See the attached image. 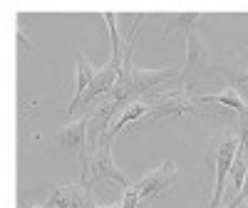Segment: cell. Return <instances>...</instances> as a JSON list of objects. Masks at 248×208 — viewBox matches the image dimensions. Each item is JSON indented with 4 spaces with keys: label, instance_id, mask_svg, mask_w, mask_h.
<instances>
[{
    "label": "cell",
    "instance_id": "ba28073f",
    "mask_svg": "<svg viewBox=\"0 0 248 208\" xmlns=\"http://www.w3.org/2000/svg\"><path fill=\"white\" fill-rule=\"evenodd\" d=\"M94 74H97V70L90 65V59H87L85 55H77V57H75V97H72V102H70V109H75L77 102L82 99V94L90 89ZM70 109H67V112H70Z\"/></svg>",
    "mask_w": 248,
    "mask_h": 208
},
{
    "label": "cell",
    "instance_id": "52a82bcc",
    "mask_svg": "<svg viewBox=\"0 0 248 208\" xmlns=\"http://www.w3.org/2000/svg\"><path fill=\"white\" fill-rule=\"evenodd\" d=\"M218 77L241 94V99L248 104V50H238L226 65L218 70Z\"/></svg>",
    "mask_w": 248,
    "mask_h": 208
},
{
    "label": "cell",
    "instance_id": "277c9868",
    "mask_svg": "<svg viewBox=\"0 0 248 208\" xmlns=\"http://www.w3.org/2000/svg\"><path fill=\"white\" fill-rule=\"evenodd\" d=\"M238 151H241V139L238 136H226V139L218 141V147H216V181H214V193H211L209 208H221L223 181L231 174V166H233Z\"/></svg>",
    "mask_w": 248,
    "mask_h": 208
},
{
    "label": "cell",
    "instance_id": "8992f818",
    "mask_svg": "<svg viewBox=\"0 0 248 208\" xmlns=\"http://www.w3.org/2000/svg\"><path fill=\"white\" fill-rule=\"evenodd\" d=\"M174 178H176V163L171 159H167V161H161L156 169H152L147 176H144L134 186V191H137V196L141 201H149L152 196H159V193L167 191L169 186L174 183Z\"/></svg>",
    "mask_w": 248,
    "mask_h": 208
},
{
    "label": "cell",
    "instance_id": "6da1fadb",
    "mask_svg": "<svg viewBox=\"0 0 248 208\" xmlns=\"http://www.w3.org/2000/svg\"><path fill=\"white\" fill-rule=\"evenodd\" d=\"M112 134H99L97 139H90V149H87V159L85 163H82V181L85 183H97L102 178H112L114 183H119L124 191L129 189V181L127 176H124L119 169H117V163L112 159Z\"/></svg>",
    "mask_w": 248,
    "mask_h": 208
},
{
    "label": "cell",
    "instance_id": "5b68a950",
    "mask_svg": "<svg viewBox=\"0 0 248 208\" xmlns=\"http://www.w3.org/2000/svg\"><path fill=\"white\" fill-rule=\"evenodd\" d=\"M90 119H92V109H87L79 119L67 121L65 127L57 132V139L65 149H70L82 163L87 159V149H90Z\"/></svg>",
    "mask_w": 248,
    "mask_h": 208
},
{
    "label": "cell",
    "instance_id": "7a4b0ae2",
    "mask_svg": "<svg viewBox=\"0 0 248 208\" xmlns=\"http://www.w3.org/2000/svg\"><path fill=\"white\" fill-rule=\"evenodd\" d=\"M206 70H209V47H206V40L201 37V32L191 28L186 32V62L176 79V85L181 87L179 92H184L186 97H194Z\"/></svg>",
    "mask_w": 248,
    "mask_h": 208
},
{
    "label": "cell",
    "instance_id": "3957f363",
    "mask_svg": "<svg viewBox=\"0 0 248 208\" xmlns=\"http://www.w3.org/2000/svg\"><path fill=\"white\" fill-rule=\"evenodd\" d=\"M47 208H97L94 198H92V186L85 181H75L67 186H57V189H50Z\"/></svg>",
    "mask_w": 248,
    "mask_h": 208
},
{
    "label": "cell",
    "instance_id": "30bf717a",
    "mask_svg": "<svg viewBox=\"0 0 248 208\" xmlns=\"http://www.w3.org/2000/svg\"><path fill=\"white\" fill-rule=\"evenodd\" d=\"M201 20V13H164L161 15V23H164V30L167 32H174L176 28L189 32L194 28V23Z\"/></svg>",
    "mask_w": 248,
    "mask_h": 208
},
{
    "label": "cell",
    "instance_id": "9c48e42d",
    "mask_svg": "<svg viewBox=\"0 0 248 208\" xmlns=\"http://www.w3.org/2000/svg\"><path fill=\"white\" fill-rule=\"evenodd\" d=\"M199 104L203 107V104H221V107H229V109H233V112H243L248 104L241 99V94L236 92V89H231V87H223L218 94H199Z\"/></svg>",
    "mask_w": 248,
    "mask_h": 208
},
{
    "label": "cell",
    "instance_id": "4fadbf2b",
    "mask_svg": "<svg viewBox=\"0 0 248 208\" xmlns=\"http://www.w3.org/2000/svg\"><path fill=\"white\" fill-rule=\"evenodd\" d=\"M246 208H248V201H246Z\"/></svg>",
    "mask_w": 248,
    "mask_h": 208
},
{
    "label": "cell",
    "instance_id": "7c38bea8",
    "mask_svg": "<svg viewBox=\"0 0 248 208\" xmlns=\"http://www.w3.org/2000/svg\"><path fill=\"white\" fill-rule=\"evenodd\" d=\"M246 201H248V178H246V186L243 189L226 203V206H221V208H246Z\"/></svg>",
    "mask_w": 248,
    "mask_h": 208
},
{
    "label": "cell",
    "instance_id": "8fae6325",
    "mask_svg": "<svg viewBox=\"0 0 248 208\" xmlns=\"http://www.w3.org/2000/svg\"><path fill=\"white\" fill-rule=\"evenodd\" d=\"M238 139H241V149L248 159V107L238 114Z\"/></svg>",
    "mask_w": 248,
    "mask_h": 208
}]
</instances>
